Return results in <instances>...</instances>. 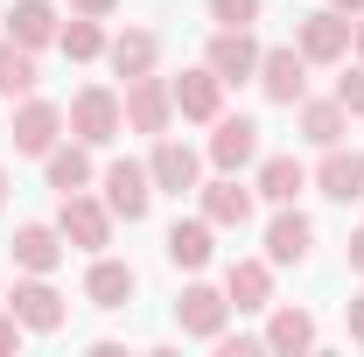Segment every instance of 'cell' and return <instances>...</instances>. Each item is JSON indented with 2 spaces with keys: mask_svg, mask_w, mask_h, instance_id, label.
<instances>
[{
  "mask_svg": "<svg viewBox=\"0 0 364 357\" xmlns=\"http://www.w3.org/2000/svg\"><path fill=\"white\" fill-rule=\"evenodd\" d=\"M63 119H70V140H85V147H112L127 134V105H119V91H105V85H85Z\"/></svg>",
  "mask_w": 364,
  "mask_h": 357,
  "instance_id": "1",
  "label": "cell"
},
{
  "mask_svg": "<svg viewBox=\"0 0 364 357\" xmlns=\"http://www.w3.org/2000/svg\"><path fill=\"white\" fill-rule=\"evenodd\" d=\"M112 211H105V196H91V189H70L63 203H56V231H63V245H77V252H105L112 245Z\"/></svg>",
  "mask_w": 364,
  "mask_h": 357,
  "instance_id": "2",
  "label": "cell"
},
{
  "mask_svg": "<svg viewBox=\"0 0 364 357\" xmlns=\"http://www.w3.org/2000/svg\"><path fill=\"white\" fill-rule=\"evenodd\" d=\"M98 189H105V211L127 218V224H140L154 211V176H147V161H105V169H98Z\"/></svg>",
  "mask_w": 364,
  "mask_h": 357,
  "instance_id": "3",
  "label": "cell"
},
{
  "mask_svg": "<svg viewBox=\"0 0 364 357\" xmlns=\"http://www.w3.org/2000/svg\"><path fill=\"white\" fill-rule=\"evenodd\" d=\"M350 14H336V7H316V14H301L294 21V49L309 56V63H343L350 56Z\"/></svg>",
  "mask_w": 364,
  "mask_h": 357,
  "instance_id": "4",
  "label": "cell"
},
{
  "mask_svg": "<svg viewBox=\"0 0 364 357\" xmlns=\"http://www.w3.org/2000/svg\"><path fill=\"white\" fill-rule=\"evenodd\" d=\"M7 309H14V322H21V329H36V336H56V329H63V294H56V287H49V273H21V280H14V294H7Z\"/></svg>",
  "mask_w": 364,
  "mask_h": 357,
  "instance_id": "5",
  "label": "cell"
},
{
  "mask_svg": "<svg viewBox=\"0 0 364 357\" xmlns=\"http://www.w3.org/2000/svg\"><path fill=\"white\" fill-rule=\"evenodd\" d=\"M119 105H127V127L134 134H168L176 127V91H168V78H154V70L119 91Z\"/></svg>",
  "mask_w": 364,
  "mask_h": 357,
  "instance_id": "6",
  "label": "cell"
},
{
  "mask_svg": "<svg viewBox=\"0 0 364 357\" xmlns=\"http://www.w3.org/2000/svg\"><path fill=\"white\" fill-rule=\"evenodd\" d=\"M147 176H154V189H161V196H182V189H196V182H203V154H196L189 140H176V134H154Z\"/></svg>",
  "mask_w": 364,
  "mask_h": 357,
  "instance_id": "7",
  "label": "cell"
},
{
  "mask_svg": "<svg viewBox=\"0 0 364 357\" xmlns=\"http://www.w3.org/2000/svg\"><path fill=\"white\" fill-rule=\"evenodd\" d=\"M231 322V294H218V287H203V280H189L176 302V329L182 336H203V343H218Z\"/></svg>",
  "mask_w": 364,
  "mask_h": 357,
  "instance_id": "8",
  "label": "cell"
},
{
  "mask_svg": "<svg viewBox=\"0 0 364 357\" xmlns=\"http://www.w3.org/2000/svg\"><path fill=\"white\" fill-rule=\"evenodd\" d=\"M63 127H70V119H63V105H49V98L28 91V98H21V112H14V154H36V161H43L49 147L63 140Z\"/></svg>",
  "mask_w": 364,
  "mask_h": 357,
  "instance_id": "9",
  "label": "cell"
},
{
  "mask_svg": "<svg viewBox=\"0 0 364 357\" xmlns=\"http://www.w3.org/2000/svg\"><path fill=\"white\" fill-rule=\"evenodd\" d=\"M210 127H218V134H210V161H218L225 176H238V169L259 161V119H245V112H218Z\"/></svg>",
  "mask_w": 364,
  "mask_h": 357,
  "instance_id": "10",
  "label": "cell"
},
{
  "mask_svg": "<svg viewBox=\"0 0 364 357\" xmlns=\"http://www.w3.org/2000/svg\"><path fill=\"white\" fill-rule=\"evenodd\" d=\"M259 56H267V49L252 43V28H218V36H210V49H203V63H210L225 85H245V78H259Z\"/></svg>",
  "mask_w": 364,
  "mask_h": 357,
  "instance_id": "11",
  "label": "cell"
},
{
  "mask_svg": "<svg viewBox=\"0 0 364 357\" xmlns=\"http://www.w3.org/2000/svg\"><path fill=\"white\" fill-rule=\"evenodd\" d=\"M259 91H267L273 105H301V98H309V56L294 43L267 49V56H259Z\"/></svg>",
  "mask_w": 364,
  "mask_h": 357,
  "instance_id": "12",
  "label": "cell"
},
{
  "mask_svg": "<svg viewBox=\"0 0 364 357\" xmlns=\"http://www.w3.org/2000/svg\"><path fill=\"white\" fill-rule=\"evenodd\" d=\"M168 91H176V112L182 119H196V127H210L218 112H225V78L203 63V70H182V78H168Z\"/></svg>",
  "mask_w": 364,
  "mask_h": 357,
  "instance_id": "13",
  "label": "cell"
},
{
  "mask_svg": "<svg viewBox=\"0 0 364 357\" xmlns=\"http://www.w3.org/2000/svg\"><path fill=\"white\" fill-rule=\"evenodd\" d=\"M316 189L329 196V203H358L364 196V154L358 147H322V169H316Z\"/></svg>",
  "mask_w": 364,
  "mask_h": 357,
  "instance_id": "14",
  "label": "cell"
},
{
  "mask_svg": "<svg viewBox=\"0 0 364 357\" xmlns=\"http://www.w3.org/2000/svg\"><path fill=\"white\" fill-rule=\"evenodd\" d=\"M196 196H203V218L218 224V231H245V224H252V189H245L238 176L196 182Z\"/></svg>",
  "mask_w": 364,
  "mask_h": 357,
  "instance_id": "15",
  "label": "cell"
},
{
  "mask_svg": "<svg viewBox=\"0 0 364 357\" xmlns=\"http://www.w3.org/2000/svg\"><path fill=\"white\" fill-rule=\"evenodd\" d=\"M309 245H316V224L301 218L294 203H280L273 224H267V260H273V267H301V260H309Z\"/></svg>",
  "mask_w": 364,
  "mask_h": 357,
  "instance_id": "16",
  "label": "cell"
},
{
  "mask_svg": "<svg viewBox=\"0 0 364 357\" xmlns=\"http://www.w3.org/2000/svg\"><path fill=\"white\" fill-rule=\"evenodd\" d=\"M225 294H231L238 315L273 309V260H231V267H225Z\"/></svg>",
  "mask_w": 364,
  "mask_h": 357,
  "instance_id": "17",
  "label": "cell"
},
{
  "mask_svg": "<svg viewBox=\"0 0 364 357\" xmlns=\"http://www.w3.org/2000/svg\"><path fill=\"white\" fill-rule=\"evenodd\" d=\"M140 287V273L127 260H105V252H91V273H85V302L91 309H127Z\"/></svg>",
  "mask_w": 364,
  "mask_h": 357,
  "instance_id": "18",
  "label": "cell"
},
{
  "mask_svg": "<svg viewBox=\"0 0 364 357\" xmlns=\"http://www.w3.org/2000/svg\"><path fill=\"white\" fill-rule=\"evenodd\" d=\"M105 63L134 85V78H147V70L161 63V36H154V28H119V36H105Z\"/></svg>",
  "mask_w": 364,
  "mask_h": 357,
  "instance_id": "19",
  "label": "cell"
},
{
  "mask_svg": "<svg viewBox=\"0 0 364 357\" xmlns=\"http://www.w3.org/2000/svg\"><path fill=\"white\" fill-rule=\"evenodd\" d=\"M210 238H218L210 218H176V224H168V267H176V273H203L210 252H218Z\"/></svg>",
  "mask_w": 364,
  "mask_h": 357,
  "instance_id": "20",
  "label": "cell"
},
{
  "mask_svg": "<svg viewBox=\"0 0 364 357\" xmlns=\"http://www.w3.org/2000/svg\"><path fill=\"white\" fill-rule=\"evenodd\" d=\"M43 176H49V189H56V196L91 189V182H98V169H91V147H85V140H56V147L43 154Z\"/></svg>",
  "mask_w": 364,
  "mask_h": 357,
  "instance_id": "21",
  "label": "cell"
},
{
  "mask_svg": "<svg viewBox=\"0 0 364 357\" xmlns=\"http://www.w3.org/2000/svg\"><path fill=\"white\" fill-rule=\"evenodd\" d=\"M56 0H14L7 7V43H21V49H49L56 43Z\"/></svg>",
  "mask_w": 364,
  "mask_h": 357,
  "instance_id": "22",
  "label": "cell"
},
{
  "mask_svg": "<svg viewBox=\"0 0 364 357\" xmlns=\"http://www.w3.org/2000/svg\"><path fill=\"white\" fill-rule=\"evenodd\" d=\"M63 252H70V245H63L56 224H21V231H14V267L21 273H56Z\"/></svg>",
  "mask_w": 364,
  "mask_h": 357,
  "instance_id": "23",
  "label": "cell"
},
{
  "mask_svg": "<svg viewBox=\"0 0 364 357\" xmlns=\"http://www.w3.org/2000/svg\"><path fill=\"white\" fill-rule=\"evenodd\" d=\"M309 189V169L294 161V154H267L259 161V182H252V196H267V203H294Z\"/></svg>",
  "mask_w": 364,
  "mask_h": 357,
  "instance_id": "24",
  "label": "cell"
},
{
  "mask_svg": "<svg viewBox=\"0 0 364 357\" xmlns=\"http://www.w3.org/2000/svg\"><path fill=\"white\" fill-rule=\"evenodd\" d=\"M267 351H280V357L316 351V315L309 309H273L267 315Z\"/></svg>",
  "mask_w": 364,
  "mask_h": 357,
  "instance_id": "25",
  "label": "cell"
},
{
  "mask_svg": "<svg viewBox=\"0 0 364 357\" xmlns=\"http://www.w3.org/2000/svg\"><path fill=\"white\" fill-rule=\"evenodd\" d=\"M343 134H350V112L336 98H301V140L309 147H336Z\"/></svg>",
  "mask_w": 364,
  "mask_h": 357,
  "instance_id": "26",
  "label": "cell"
},
{
  "mask_svg": "<svg viewBox=\"0 0 364 357\" xmlns=\"http://www.w3.org/2000/svg\"><path fill=\"white\" fill-rule=\"evenodd\" d=\"M36 85H43L36 49H21V43H7V36H0V98H28Z\"/></svg>",
  "mask_w": 364,
  "mask_h": 357,
  "instance_id": "27",
  "label": "cell"
},
{
  "mask_svg": "<svg viewBox=\"0 0 364 357\" xmlns=\"http://www.w3.org/2000/svg\"><path fill=\"white\" fill-rule=\"evenodd\" d=\"M56 49H63L70 63H98V56H105V28H98L91 14H70V21L56 28Z\"/></svg>",
  "mask_w": 364,
  "mask_h": 357,
  "instance_id": "28",
  "label": "cell"
},
{
  "mask_svg": "<svg viewBox=\"0 0 364 357\" xmlns=\"http://www.w3.org/2000/svg\"><path fill=\"white\" fill-rule=\"evenodd\" d=\"M259 7H267V0H210V21H218V28H252Z\"/></svg>",
  "mask_w": 364,
  "mask_h": 357,
  "instance_id": "29",
  "label": "cell"
},
{
  "mask_svg": "<svg viewBox=\"0 0 364 357\" xmlns=\"http://www.w3.org/2000/svg\"><path fill=\"white\" fill-rule=\"evenodd\" d=\"M336 105H343L350 119H364V63L350 70V78H336Z\"/></svg>",
  "mask_w": 364,
  "mask_h": 357,
  "instance_id": "30",
  "label": "cell"
},
{
  "mask_svg": "<svg viewBox=\"0 0 364 357\" xmlns=\"http://www.w3.org/2000/svg\"><path fill=\"white\" fill-rule=\"evenodd\" d=\"M218 351H225V357H259L267 336H218Z\"/></svg>",
  "mask_w": 364,
  "mask_h": 357,
  "instance_id": "31",
  "label": "cell"
},
{
  "mask_svg": "<svg viewBox=\"0 0 364 357\" xmlns=\"http://www.w3.org/2000/svg\"><path fill=\"white\" fill-rule=\"evenodd\" d=\"M343 329H350V343H364V294L343 302Z\"/></svg>",
  "mask_w": 364,
  "mask_h": 357,
  "instance_id": "32",
  "label": "cell"
},
{
  "mask_svg": "<svg viewBox=\"0 0 364 357\" xmlns=\"http://www.w3.org/2000/svg\"><path fill=\"white\" fill-rule=\"evenodd\" d=\"M21 336H28V329L14 322V309H7V315H0V357H7V351H21Z\"/></svg>",
  "mask_w": 364,
  "mask_h": 357,
  "instance_id": "33",
  "label": "cell"
},
{
  "mask_svg": "<svg viewBox=\"0 0 364 357\" xmlns=\"http://www.w3.org/2000/svg\"><path fill=\"white\" fill-rule=\"evenodd\" d=\"M112 7H119V0H70V14H91V21H105Z\"/></svg>",
  "mask_w": 364,
  "mask_h": 357,
  "instance_id": "34",
  "label": "cell"
},
{
  "mask_svg": "<svg viewBox=\"0 0 364 357\" xmlns=\"http://www.w3.org/2000/svg\"><path fill=\"white\" fill-rule=\"evenodd\" d=\"M343 260H350V273H364V224L350 231V245H343Z\"/></svg>",
  "mask_w": 364,
  "mask_h": 357,
  "instance_id": "35",
  "label": "cell"
},
{
  "mask_svg": "<svg viewBox=\"0 0 364 357\" xmlns=\"http://www.w3.org/2000/svg\"><path fill=\"white\" fill-rule=\"evenodd\" d=\"M329 7H336V14H350V21L364 14V0H329Z\"/></svg>",
  "mask_w": 364,
  "mask_h": 357,
  "instance_id": "36",
  "label": "cell"
},
{
  "mask_svg": "<svg viewBox=\"0 0 364 357\" xmlns=\"http://www.w3.org/2000/svg\"><path fill=\"white\" fill-rule=\"evenodd\" d=\"M350 49H358V63H364V14H358V28H350Z\"/></svg>",
  "mask_w": 364,
  "mask_h": 357,
  "instance_id": "37",
  "label": "cell"
},
{
  "mask_svg": "<svg viewBox=\"0 0 364 357\" xmlns=\"http://www.w3.org/2000/svg\"><path fill=\"white\" fill-rule=\"evenodd\" d=\"M0 203H7V169H0Z\"/></svg>",
  "mask_w": 364,
  "mask_h": 357,
  "instance_id": "38",
  "label": "cell"
}]
</instances>
